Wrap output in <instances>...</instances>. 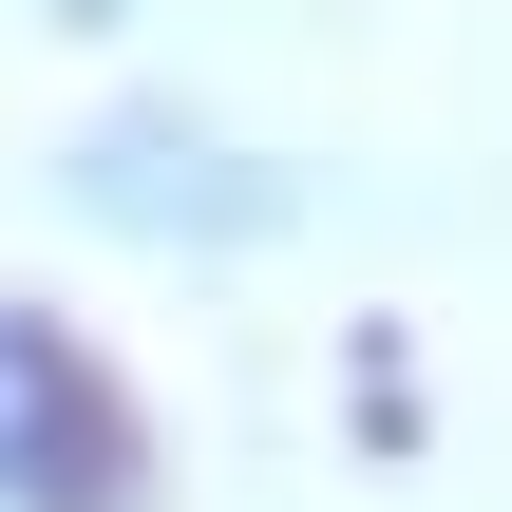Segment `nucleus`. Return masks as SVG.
<instances>
[{"label":"nucleus","mask_w":512,"mask_h":512,"mask_svg":"<svg viewBox=\"0 0 512 512\" xmlns=\"http://www.w3.org/2000/svg\"><path fill=\"white\" fill-rule=\"evenodd\" d=\"M0 512H152V418L133 380L0 285Z\"/></svg>","instance_id":"obj_1"},{"label":"nucleus","mask_w":512,"mask_h":512,"mask_svg":"<svg viewBox=\"0 0 512 512\" xmlns=\"http://www.w3.org/2000/svg\"><path fill=\"white\" fill-rule=\"evenodd\" d=\"M57 190H76V228H114V247H266V228H304V190H285L266 152L190 133V114H95Z\"/></svg>","instance_id":"obj_2"}]
</instances>
